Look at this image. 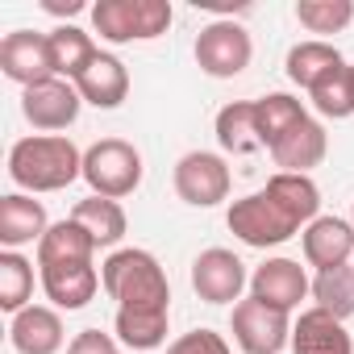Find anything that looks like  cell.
Instances as JSON below:
<instances>
[{"label":"cell","instance_id":"cell-1","mask_svg":"<svg viewBox=\"0 0 354 354\" xmlns=\"http://www.w3.org/2000/svg\"><path fill=\"white\" fill-rule=\"evenodd\" d=\"M317 217H321V188L313 184V175L275 171L263 192H250L230 205L225 225L242 246L271 250L304 234V225H313Z\"/></svg>","mask_w":354,"mask_h":354},{"label":"cell","instance_id":"cell-2","mask_svg":"<svg viewBox=\"0 0 354 354\" xmlns=\"http://www.w3.org/2000/svg\"><path fill=\"white\" fill-rule=\"evenodd\" d=\"M9 180L38 196V192H63L75 180H84V154L67 133H34L13 142L9 150Z\"/></svg>","mask_w":354,"mask_h":354},{"label":"cell","instance_id":"cell-3","mask_svg":"<svg viewBox=\"0 0 354 354\" xmlns=\"http://www.w3.org/2000/svg\"><path fill=\"white\" fill-rule=\"evenodd\" d=\"M100 288L117 308H171V283L150 250L125 246L100 263Z\"/></svg>","mask_w":354,"mask_h":354},{"label":"cell","instance_id":"cell-4","mask_svg":"<svg viewBox=\"0 0 354 354\" xmlns=\"http://www.w3.org/2000/svg\"><path fill=\"white\" fill-rule=\"evenodd\" d=\"M171 0H96L92 5V30L113 42H154L171 30Z\"/></svg>","mask_w":354,"mask_h":354},{"label":"cell","instance_id":"cell-5","mask_svg":"<svg viewBox=\"0 0 354 354\" xmlns=\"http://www.w3.org/2000/svg\"><path fill=\"white\" fill-rule=\"evenodd\" d=\"M84 184L92 196L104 201H125L142 184V154L125 138H100L84 150Z\"/></svg>","mask_w":354,"mask_h":354},{"label":"cell","instance_id":"cell-6","mask_svg":"<svg viewBox=\"0 0 354 354\" xmlns=\"http://www.w3.org/2000/svg\"><path fill=\"white\" fill-rule=\"evenodd\" d=\"M254 59V42L246 34V26H238L234 17H217L196 34V67L213 80H234L250 67Z\"/></svg>","mask_w":354,"mask_h":354},{"label":"cell","instance_id":"cell-7","mask_svg":"<svg viewBox=\"0 0 354 354\" xmlns=\"http://www.w3.org/2000/svg\"><path fill=\"white\" fill-rule=\"evenodd\" d=\"M175 196L192 209H217L221 201H230L234 175L230 162L213 150H188L180 162H175Z\"/></svg>","mask_w":354,"mask_h":354},{"label":"cell","instance_id":"cell-8","mask_svg":"<svg viewBox=\"0 0 354 354\" xmlns=\"http://www.w3.org/2000/svg\"><path fill=\"white\" fill-rule=\"evenodd\" d=\"M230 333H234L242 354H279L283 346H292V317L254 300V296H246V300L234 304Z\"/></svg>","mask_w":354,"mask_h":354},{"label":"cell","instance_id":"cell-9","mask_svg":"<svg viewBox=\"0 0 354 354\" xmlns=\"http://www.w3.org/2000/svg\"><path fill=\"white\" fill-rule=\"evenodd\" d=\"M246 288H250V275H246V263L234 250L209 246V250L196 254V263H192V292L205 304H238Z\"/></svg>","mask_w":354,"mask_h":354},{"label":"cell","instance_id":"cell-10","mask_svg":"<svg viewBox=\"0 0 354 354\" xmlns=\"http://www.w3.org/2000/svg\"><path fill=\"white\" fill-rule=\"evenodd\" d=\"M80 104H84V96L75 92V84H71V80H59V75L46 80V84L21 88V113H26V121H30L34 129H42V133H59V129L75 125Z\"/></svg>","mask_w":354,"mask_h":354},{"label":"cell","instance_id":"cell-11","mask_svg":"<svg viewBox=\"0 0 354 354\" xmlns=\"http://www.w3.org/2000/svg\"><path fill=\"white\" fill-rule=\"evenodd\" d=\"M308 292H313V279L304 275V267L296 259H283V254L259 263L254 275H250V296L271 304V308H279V313H288V317L300 308V300Z\"/></svg>","mask_w":354,"mask_h":354},{"label":"cell","instance_id":"cell-12","mask_svg":"<svg viewBox=\"0 0 354 354\" xmlns=\"http://www.w3.org/2000/svg\"><path fill=\"white\" fill-rule=\"evenodd\" d=\"M0 71H5L13 84L34 88L55 80V63H50V42L38 30H13L0 42Z\"/></svg>","mask_w":354,"mask_h":354},{"label":"cell","instance_id":"cell-13","mask_svg":"<svg viewBox=\"0 0 354 354\" xmlns=\"http://www.w3.org/2000/svg\"><path fill=\"white\" fill-rule=\"evenodd\" d=\"M300 246H304V263L317 271L346 267L354 263V225L346 217H317L313 225H304Z\"/></svg>","mask_w":354,"mask_h":354},{"label":"cell","instance_id":"cell-14","mask_svg":"<svg viewBox=\"0 0 354 354\" xmlns=\"http://www.w3.org/2000/svg\"><path fill=\"white\" fill-rule=\"evenodd\" d=\"M9 342H13L17 354H59L63 346H71L59 308H46V304L21 308L9 321Z\"/></svg>","mask_w":354,"mask_h":354},{"label":"cell","instance_id":"cell-15","mask_svg":"<svg viewBox=\"0 0 354 354\" xmlns=\"http://www.w3.org/2000/svg\"><path fill=\"white\" fill-rule=\"evenodd\" d=\"M325 154H329V133H325V125L313 121V117H304L296 129H288V133L271 146V162H275L279 171H288V175H308L313 167L325 162Z\"/></svg>","mask_w":354,"mask_h":354},{"label":"cell","instance_id":"cell-16","mask_svg":"<svg viewBox=\"0 0 354 354\" xmlns=\"http://www.w3.org/2000/svg\"><path fill=\"white\" fill-rule=\"evenodd\" d=\"M75 92L84 96V104H96V109H121L125 96H129V71H125V63H121L117 55L96 50V59L80 71Z\"/></svg>","mask_w":354,"mask_h":354},{"label":"cell","instance_id":"cell-17","mask_svg":"<svg viewBox=\"0 0 354 354\" xmlns=\"http://www.w3.org/2000/svg\"><path fill=\"white\" fill-rule=\"evenodd\" d=\"M46 230H50L46 209L30 192H9L5 201H0V246H5V250L38 246Z\"/></svg>","mask_w":354,"mask_h":354},{"label":"cell","instance_id":"cell-18","mask_svg":"<svg viewBox=\"0 0 354 354\" xmlns=\"http://www.w3.org/2000/svg\"><path fill=\"white\" fill-rule=\"evenodd\" d=\"M38 271H42L46 300L55 308H67V313L84 308L100 288V271L92 263H50V267H38Z\"/></svg>","mask_w":354,"mask_h":354},{"label":"cell","instance_id":"cell-19","mask_svg":"<svg viewBox=\"0 0 354 354\" xmlns=\"http://www.w3.org/2000/svg\"><path fill=\"white\" fill-rule=\"evenodd\" d=\"M292 354H354V337L346 333V321L304 308L292 321Z\"/></svg>","mask_w":354,"mask_h":354},{"label":"cell","instance_id":"cell-20","mask_svg":"<svg viewBox=\"0 0 354 354\" xmlns=\"http://www.w3.org/2000/svg\"><path fill=\"white\" fill-rule=\"evenodd\" d=\"M71 221L96 242V250H100V246H117V242L125 238V230H129L125 209H121L117 201H104V196H88V201H80V205L71 209Z\"/></svg>","mask_w":354,"mask_h":354},{"label":"cell","instance_id":"cell-21","mask_svg":"<svg viewBox=\"0 0 354 354\" xmlns=\"http://www.w3.org/2000/svg\"><path fill=\"white\" fill-rule=\"evenodd\" d=\"M167 321H171V308H117L113 329H117V342L129 350H158L167 342Z\"/></svg>","mask_w":354,"mask_h":354},{"label":"cell","instance_id":"cell-22","mask_svg":"<svg viewBox=\"0 0 354 354\" xmlns=\"http://www.w3.org/2000/svg\"><path fill=\"white\" fill-rule=\"evenodd\" d=\"M46 42H50V63H55V75L59 80H80V71L96 59V42H92V34H84L80 26H55L50 34H46Z\"/></svg>","mask_w":354,"mask_h":354},{"label":"cell","instance_id":"cell-23","mask_svg":"<svg viewBox=\"0 0 354 354\" xmlns=\"http://www.w3.org/2000/svg\"><path fill=\"white\" fill-rule=\"evenodd\" d=\"M337 63H346L342 59V50L333 46V42H325V38H308V42H296L292 50H288V59H283V71H288V80L296 84V88H313L325 71H333Z\"/></svg>","mask_w":354,"mask_h":354},{"label":"cell","instance_id":"cell-24","mask_svg":"<svg viewBox=\"0 0 354 354\" xmlns=\"http://www.w3.org/2000/svg\"><path fill=\"white\" fill-rule=\"evenodd\" d=\"M217 142L230 154H254V150H263L254 100H234V104H225L217 113Z\"/></svg>","mask_w":354,"mask_h":354},{"label":"cell","instance_id":"cell-25","mask_svg":"<svg viewBox=\"0 0 354 354\" xmlns=\"http://www.w3.org/2000/svg\"><path fill=\"white\" fill-rule=\"evenodd\" d=\"M96 254V242L67 217V221H55L42 242H38V267H50V263H92Z\"/></svg>","mask_w":354,"mask_h":354},{"label":"cell","instance_id":"cell-26","mask_svg":"<svg viewBox=\"0 0 354 354\" xmlns=\"http://www.w3.org/2000/svg\"><path fill=\"white\" fill-rule=\"evenodd\" d=\"M308 100L321 117H333V121L354 117V63H337L333 71H325L308 88Z\"/></svg>","mask_w":354,"mask_h":354},{"label":"cell","instance_id":"cell-27","mask_svg":"<svg viewBox=\"0 0 354 354\" xmlns=\"http://www.w3.org/2000/svg\"><path fill=\"white\" fill-rule=\"evenodd\" d=\"M254 109H259V138H263V150H271L288 129H296V125L308 117V109H304L296 96H288V92H267V96L254 100Z\"/></svg>","mask_w":354,"mask_h":354},{"label":"cell","instance_id":"cell-28","mask_svg":"<svg viewBox=\"0 0 354 354\" xmlns=\"http://www.w3.org/2000/svg\"><path fill=\"white\" fill-rule=\"evenodd\" d=\"M308 296H313V308H321V313H329V317H337V321L354 317V263L317 271Z\"/></svg>","mask_w":354,"mask_h":354},{"label":"cell","instance_id":"cell-29","mask_svg":"<svg viewBox=\"0 0 354 354\" xmlns=\"http://www.w3.org/2000/svg\"><path fill=\"white\" fill-rule=\"evenodd\" d=\"M30 296H34V263L21 250H5L0 254V308L17 317L21 308H30Z\"/></svg>","mask_w":354,"mask_h":354},{"label":"cell","instance_id":"cell-30","mask_svg":"<svg viewBox=\"0 0 354 354\" xmlns=\"http://www.w3.org/2000/svg\"><path fill=\"white\" fill-rule=\"evenodd\" d=\"M296 21L308 34H342L354 21V0H300Z\"/></svg>","mask_w":354,"mask_h":354},{"label":"cell","instance_id":"cell-31","mask_svg":"<svg viewBox=\"0 0 354 354\" xmlns=\"http://www.w3.org/2000/svg\"><path fill=\"white\" fill-rule=\"evenodd\" d=\"M167 354H234V350H230V342H225L221 333H213V329H192V333H184V337H175V342L167 346Z\"/></svg>","mask_w":354,"mask_h":354},{"label":"cell","instance_id":"cell-32","mask_svg":"<svg viewBox=\"0 0 354 354\" xmlns=\"http://www.w3.org/2000/svg\"><path fill=\"white\" fill-rule=\"evenodd\" d=\"M67 354H121L117 350V337L100 333V329H80L67 346Z\"/></svg>","mask_w":354,"mask_h":354},{"label":"cell","instance_id":"cell-33","mask_svg":"<svg viewBox=\"0 0 354 354\" xmlns=\"http://www.w3.org/2000/svg\"><path fill=\"white\" fill-rule=\"evenodd\" d=\"M42 9L55 17H75V13H84V0H42Z\"/></svg>","mask_w":354,"mask_h":354},{"label":"cell","instance_id":"cell-34","mask_svg":"<svg viewBox=\"0 0 354 354\" xmlns=\"http://www.w3.org/2000/svg\"><path fill=\"white\" fill-rule=\"evenodd\" d=\"M350 225H354V209H350Z\"/></svg>","mask_w":354,"mask_h":354}]
</instances>
